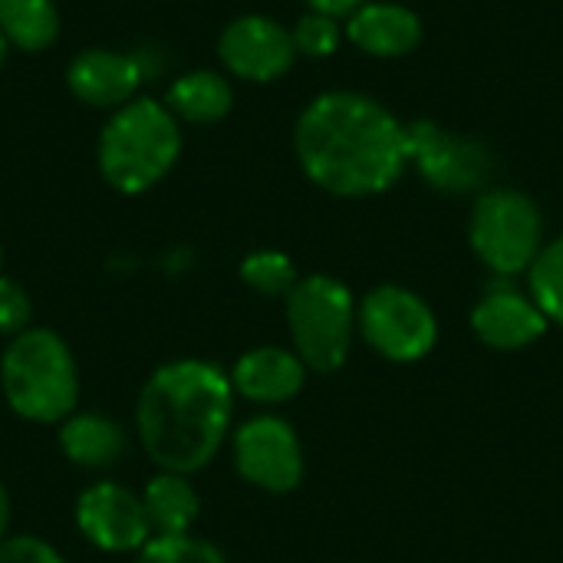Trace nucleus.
Listing matches in <instances>:
<instances>
[{
    "instance_id": "nucleus-12",
    "label": "nucleus",
    "mask_w": 563,
    "mask_h": 563,
    "mask_svg": "<svg viewBox=\"0 0 563 563\" xmlns=\"http://www.w3.org/2000/svg\"><path fill=\"white\" fill-rule=\"evenodd\" d=\"M548 327L551 320L534 303V297L508 284H495L472 310V333L485 346L501 350V353H515V350L538 343L548 333Z\"/></svg>"
},
{
    "instance_id": "nucleus-15",
    "label": "nucleus",
    "mask_w": 563,
    "mask_h": 563,
    "mask_svg": "<svg viewBox=\"0 0 563 563\" xmlns=\"http://www.w3.org/2000/svg\"><path fill=\"white\" fill-rule=\"evenodd\" d=\"M346 40L376 59L409 56L422 43V20L416 10L393 0H369L346 16Z\"/></svg>"
},
{
    "instance_id": "nucleus-22",
    "label": "nucleus",
    "mask_w": 563,
    "mask_h": 563,
    "mask_svg": "<svg viewBox=\"0 0 563 563\" xmlns=\"http://www.w3.org/2000/svg\"><path fill=\"white\" fill-rule=\"evenodd\" d=\"M135 563H228L224 554L201 538L178 534V538H152L139 554Z\"/></svg>"
},
{
    "instance_id": "nucleus-6",
    "label": "nucleus",
    "mask_w": 563,
    "mask_h": 563,
    "mask_svg": "<svg viewBox=\"0 0 563 563\" xmlns=\"http://www.w3.org/2000/svg\"><path fill=\"white\" fill-rule=\"evenodd\" d=\"M468 241L475 257L498 277L525 274L544 247V214L518 188H488L475 198Z\"/></svg>"
},
{
    "instance_id": "nucleus-3",
    "label": "nucleus",
    "mask_w": 563,
    "mask_h": 563,
    "mask_svg": "<svg viewBox=\"0 0 563 563\" xmlns=\"http://www.w3.org/2000/svg\"><path fill=\"white\" fill-rule=\"evenodd\" d=\"M0 389L23 422L59 426L79 402V369L69 343L49 327H26L10 336L0 356Z\"/></svg>"
},
{
    "instance_id": "nucleus-1",
    "label": "nucleus",
    "mask_w": 563,
    "mask_h": 563,
    "mask_svg": "<svg viewBox=\"0 0 563 563\" xmlns=\"http://www.w3.org/2000/svg\"><path fill=\"white\" fill-rule=\"evenodd\" d=\"M294 148L303 175L336 198L389 191L406 165V125L373 96L330 89L297 119Z\"/></svg>"
},
{
    "instance_id": "nucleus-18",
    "label": "nucleus",
    "mask_w": 563,
    "mask_h": 563,
    "mask_svg": "<svg viewBox=\"0 0 563 563\" xmlns=\"http://www.w3.org/2000/svg\"><path fill=\"white\" fill-rule=\"evenodd\" d=\"M165 106L172 109L175 119L208 125V122H218L231 112L234 89H231L228 76H221L214 69H191L168 86Z\"/></svg>"
},
{
    "instance_id": "nucleus-4",
    "label": "nucleus",
    "mask_w": 563,
    "mask_h": 563,
    "mask_svg": "<svg viewBox=\"0 0 563 563\" xmlns=\"http://www.w3.org/2000/svg\"><path fill=\"white\" fill-rule=\"evenodd\" d=\"M181 155V129L165 102L135 96L112 112L99 135V172L122 195L155 188Z\"/></svg>"
},
{
    "instance_id": "nucleus-24",
    "label": "nucleus",
    "mask_w": 563,
    "mask_h": 563,
    "mask_svg": "<svg viewBox=\"0 0 563 563\" xmlns=\"http://www.w3.org/2000/svg\"><path fill=\"white\" fill-rule=\"evenodd\" d=\"M30 294L13 280L0 274V336H16L30 327Z\"/></svg>"
},
{
    "instance_id": "nucleus-17",
    "label": "nucleus",
    "mask_w": 563,
    "mask_h": 563,
    "mask_svg": "<svg viewBox=\"0 0 563 563\" xmlns=\"http://www.w3.org/2000/svg\"><path fill=\"white\" fill-rule=\"evenodd\" d=\"M139 495H142V505H145V515L152 525V538L191 534L198 511H201V498H198L195 485L188 482V475L155 472Z\"/></svg>"
},
{
    "instance_id": "nucleus-9",
    "label": "nucleus",
    "mask_w": 563,
    "mask_h": 563,
    "mask_svg": "<svg viewBox=\"0 0 563 563\" xmlns=\"http://www.w3.org/2000/svg\"><path fill=\"white\" fill-rule=\"evenodd\" d=\"M231 452L238 475L267 495H290L303 482L300 439L280 416H254L238 426Z\"/></svg>"
},
{
    "instance_id": "nucleus-2",
    "label": "nucleus",
    "mask_w": 563,
    "mask_h": 563,
    "mask_svg": "<svg viewBox=\"0 0 563 563\" xmlns=\"http://www.w3.org/2000/svg\"><path fill=\"white\" fill-rule=\"evenodd\" d=\"M234 419L231 376L208 360L162 363L142 386L135 432L158 472L195 475L208 468Z\"/></svg>"
},
{
    "instance_id": "nucleus-10",
    "label": "nucleus",
    "mask_w": 563,
    "mask_h": 563,
    "mask_svg": "<svg viewBox=\"0 0 563 563\" xmlns=\"http://www.w3.org/2000/svg\"><path fill=\"white\" fill-rule=\"evenodd\" d=\"M79 534L106 554H139L152 541L142 495L122 482H96L76 498Z\"/></svg>"
},
{
    "instance_id": "nucleus-27",
    "label": "nucleus",
    "mask_w": 563,
    "mask_h": 563,
    "mask_svg": "<svg viewBox=\"0 0 563 563\" xmlns=\"http://www.w3.org/2000/svg\"><path fill=\"white\" fill-rule=\"evenodd\" d=\"M7 528H10V495L0 482V541L7 538Z\"/></svg>"
},
{
    "instance_id": "nucleus-20",
    "label": "nucleus",
    "mask_w": 563,
    "mask_h": 563,
    "mask_svg": "<svg viewBox=\"0 0 563 563\" xmlns=\"http://www.w3.org/2000/svg\"><path fill=\"white\" fill-rule=\"evenodd\" d=\"M528 284L544 317L563 327V234L541 247L538 261L528 271Z\"/></svg>"
},
{
    "instance_id": "nucleus-14",
    "label": "nucleus",
    "mask_w": 563,
    "mask_h": 563,
    "mask_svg": "<svg viewBox=\"0 0 563 563\" xmlns=\"http://www.w3.org/2000/svg\"><path fill=\"white\" fill-rule=\"evenodd\" d=\"M307 373L310 369L300 363L294 350L254 346L234 363L228 376H231L234 396H244L247 402H257V406H280V402H290L303 389Z\"/></svg>"
},
{
    "instance_id": "nucleus-16",
    "label": "nucleus",
    "mask_w": 563,
    "mask_h": 563,
    "mask_svg": "<svg viewBox=\"0 0 563 563\" xmlns=\"http://www.w3.org/2000/svg\"><path fill=\"white\" fill-rule=\"evenodd\" d=\"M56 439H59L63 459L86 472L115 468L129 449L125 429L102 412H73L69 419L59 422Z\"/></svg>"
},
{
    "instance_id": "nucleus-19",
    "label": "nucleus",
    "mask_w": 563,
    "mask_h": 563,
    "mask_svg": "<svg viewBox=\"0 0 563 563\" xmlns=\"http://www.w3.org/2000/svg\"><path fill=\"white\" fill-rule=\"evenodd\" d=\"M0 30L10 46L40 53L59 36V10L53 0H0Z\"/></svg>"
},
{
    "instance_id": "nucleus-7",
    "label": "nucleus",
    "mask_w": 563,
    "mask_h": 563,
    "mask_svg": "<svg viewBox=\"0 0 563 563\" xmlns=\"http://www.w3.org/2000/svg\"><path fill=\"white\" fill-rule=\"evenodd\" d=\"M406 155L422 181L445 195H482L495 178V155L485 142L435 122L406 125Z\"/></svg>"
},
{
    "instance_id": "nucleus-29",
    "label": "nucleus",
    "mask_w": 563,
    "mask_h": 563,
    "mask_svg": "<svg viewBox=\"0 0 563 563\" xmlns=\"http://www.w3.org/2000/svg\"><path fill=\"white\" fill-rule=\"evenodd\" d=\"M0 261H3V254H0Z\"/></svg>"
},
{
    "instance_id": "nucleus-25",
    "label": "nucleus",
    "mask_w": 563,
    "mask_h": 563,
    "mask_svg": "<svg viewBox=\"0 0 563 563\" xmlns=\"http://www.w3.org/2000/svg\"><path fill=\"white\" fill-rule=\"evenodd\" d=\"M0 563H66L63 554L33 534H13L0 541Z\"/></svg>"
},
{
    "instance_id": "nucleus-13",
    "label": "nucleus",
    "mask_w": 563,
    "mask_h": 563,
    "mask_svg": "<svg viewBox=\"0 0 563 563\" xmlns=\"http://www.w3.org/2000/svg\"><path fill=\"white\" fill-rule=\"evenodd\" d=\"M139 82H142L139 59L102 46L82 49L66 69L69 92L92 109H122L125 102L135 99Z\"/></svg>"
},
{
    "instance_id": "nucleus-21",
    "label": "nucleus",
    "mask_w": 563,
    "mask_h": 563,
    "mask_svg": "<svg viewBox=\"0 0 563 563\" xmlns=\"http://www.w3.org/2000/svg\"><path fill=\"white\" fill-rule=\"evenodd\" d=\"M241 280L261 297H284L297 287L300 274L284 251H251L241 261Z\"/></svg>"
},
{
    "instance_id": "nucleus-28",
    "label": "nucleus",
    "mask_w": 563,
    "mask_h": 563,
    "mask_svg": "<svg viewBox=\"0 0 563 563\" xmlns=\"http://www.w3.org/2000/svg\"><path fill=\"white\" fill-rule=\"evenodd\" d=\"M7 49H10V43H7V36H3V30H0V69H3V63H7Z\"/></svg>"
},
{
    "instance_id": "nucleus-11",
    "label": "nucleus",
    "mask_w": 563,
    "mask_h": 563,
    "mask_svg": "<svg viewBox=\"0 0 563 563\" xmlns=\"http://www.w3.org/2000/svg\"><path fill=\"white\" fill-rule=\"evenodd\" d=\"M218 56L224 69L247 82H274L280 79L294 59L297 46L284 23L264 13H244L231 20L218 36Z\"/></svg>"
},
{
    "instance_id": "nucleus-5",
    "label": "nucleus",
    "mask_w": 563,
    "mask_h": 563,
    "mask_svg": "<svg viewBox=\"0 0 563 563\" xmlns=\"http://www.w3.org/2000/svg\"><path fill=\"white\" fill-rule=\"evenodd\" d=\"M287 327L294 353L310 373H336L350 356L356 327L350 287L330 274L300 277L287 294Z\"/></svg>"
},
{
    "instance_id": "nucleus-8",
    "label": "nucleus",
    "mask_w": 563,
    "mask_h": 563,
    "mask_svg": "<svg viewBox=\"0 0 563 563\" xmlns=\"http://www.w3.org/2000/svg\"><path fill=\"white\" fill-rule=\"evenodd\" d=\"M356 327L363 340L393 363H419L439 340V320L432 307L419 294L396 284H383L363 297Z\"/></svg>"
},
{
    "instance_id": "nucleus-23",
    "label": "nucleus",
    "mask_w": 563,
    "mask_h": 563,
    "mask_svg": "<svg viewBox=\"0 0 563 563\" xmlns=\"http://www.w3.org/2000/svg\"><path fill=\"white\" fill-rule=\"evenodd\" d=\"M346 30H340V20L336 16H327V13H317V10H307L297 26L290 30L294 36V46H297V56H333L340 40H343Z\"/></svg>"
},
{
    "instance_id": "nucleus-26",
    "label": "nucleus",
    "mask_w": 563,
    "mask_h": 563,
    "mask_svg": "<svg viewBox=\"0 0 563 563\" xmlns=\"http://www.w3.org/2000/svg\"><path fill=\"white\" fill-rule=\"evenodd\" d=\"M363 3H369V0H307V7L310 10H317V13H327V16H350V13H356Z\"/></svg>"
}]
</instances>
